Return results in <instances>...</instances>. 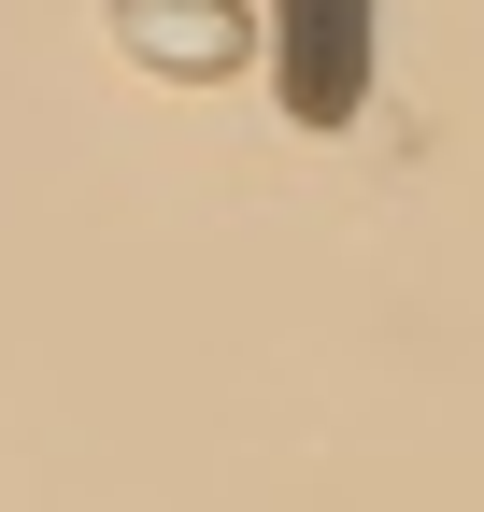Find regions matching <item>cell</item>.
<instances>
[{
    "mask_svg": "<svg viewBox=\"0 0 484 512\" xmlns=\"http://www.w3.org/2000/svg\"><path fill=\"white\" fill-rule=\"evenodd\" d=\"M129 43L157 57V72H228L242 15H228V0H129Z\"/></svg>",
    "mask_w": 484,
    "mask_h": 512,
    "instance_id": "obj_1",
    "label": "cell"
}]
</instances>
